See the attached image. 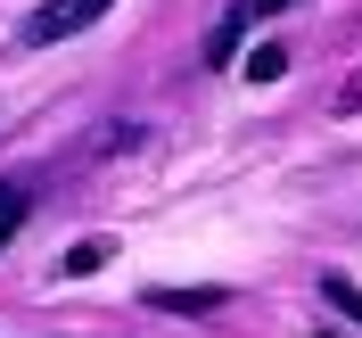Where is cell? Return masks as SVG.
Returning a JSON list of instances; mask_svg holds the SVG:
<instances>
[{
	"mask_svg": "<svg viewBox=\"0 0 362 338\" xmlns=\"http://www.w3.org/2000/svg\"><path fill=\"white\" fill-rule=\"evenodd\" d=\"M107 9H115V0H42V9L25 17V42H33V50H49V42H74V33H83V25H99Z\"/></svg>",
	"mask_w": 362,
	"mask_h": 338,
	"instance_id": "obj_1",
	"label": "cell"
},
{
	"mask_svg": "<svg viewBox=\"0 0 362 338\" xmlns=\"http://www.w3.org/2000/svg\"><path fill=\"white\" fill-rule=\"evenodd\" d=\"M148 305H165V314H214V305H230V289H157Z\"/></svg>",
	"mask_w": 362,
	"mask_h": 338,
	"instance_id": "obj_2",
	"label": "cell"
},
{
	"mask_svg": "<svg viewBox=\"0 0 362 338\" xmlns=\"http://www.w3.org/2000/svg\"><path fill=\"white\" fill-rule=\"evenodd\" d=\"M25 215H33V190H25V181H0V248L17 240V223H25Z\"/></svg>",
	"mask_w": 362,
	"mask_h": 338,
	"instance_id": "obj_3",
	"label": "cell"
},
{
	"mask_svg": "<svg viewBox=\"0 0 362 338\" xmlns=\"http://www.w3.org/2000/svg\"><path fill=\"white\" fill-rule=\"evenodd\" d=\"M115 256V240H83V248H66V281H83V272H99Z\"/></svg>",
	"mask_w": 362,
	"mask_h": 338,
	"instance_id": "obj_4",
	"label": "cell"
},
{
	"mask_svg": "<svg viewBox=\"0 0 362 338\" xmlns=\"http://www.w3.org/2000/svg\"><path fill=\"white\" fill-rule=\"evenodd\" d=\"M239 25H247V17H223V25H214V42H206V67H230V58H239Z\"/></svg>",
	"mask_w": 362,
	"mask_h": 338,
	"instance_id": "obj_5",
	"label": "cell"
},
{
	"mask_svg": "<svg viewBox=\"0 0 362 338\" xmlns=\"http://www.w3.org/2000/svg\"><path fill=\"white\" fill-rule=\"evenodd\" d=\"M247 74H255V83H280V74H288V50H280V42L247 50Z\"/></svg>",
	"mask_w": 362,
	"mask_h": 338,
	"instance_id": "obj_6",
	"label": "cell"
},
{
	"mask_svg": "<svg viewBox=\"0 0 362 338\" xmlns=\"http://www.w3.org/2000/svg\"><path fill=\"white\" fill-rule=\"evenodd\" d=\"M321 297H329V305H338V314L362 330V289H354V281H338V272H329V281H321Z\"/></svg>",
	"mask_w": 362,
	"mask_h": 338,
	"instance_id": "obj_7",
	"label": "cell"
},
{
	"mask_svg": "<svg viewBox=\"0 0 362 338\" xmlns=\"http://www.w3.org/2000/svg\"><path fill=\"white\" fill-rule=\"evenodd\" d=\"M255 9H264V17H272V9H296V0H255Z\"/></svg>",
	"mask_w": 362,
	"mask_h": 338,
	"instance_id": "obj_8",
	"label": "cell"
}]
</instances>
